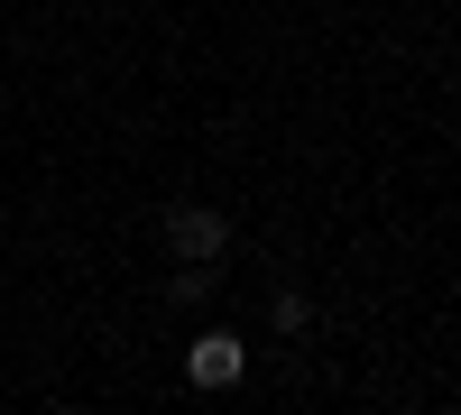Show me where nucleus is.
<instances>
[{"label":"nucleus","instance_id":"nucleus-1","mask_svg":"<svg viewBox=\"0 0 461 415\" xmlns=\"http://www.w3.org/2000/svg\"><path fill=\"white\" fill-rule=\"evenodd\" d=\"M221 240H230V221H221L212 203H176V212H167V249H176V258H203V268H212Z\"/></svg>","mask_w":461,"mask_h":415},{"label":"nucleus","instance_id":"nucleus-2","mask_svg":"<svg viewBox=\"0 0 461 415\" xmlns=\"http://www.w3.org/2000/svg\"><path fill=\"white\" fill-rule=\"evenodd\" d=\"M240 369H249V342H240V332H203V342L185 351V379H194V388H230Z\"/></svg>","mask_w":461,"mask_h":415}]
</instances>
